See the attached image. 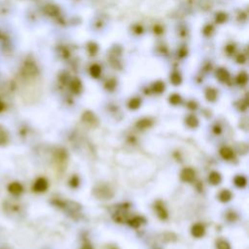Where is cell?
Returning a JSON list of instances; mask_svg holds the SVG:
<instances>
[{
	"label": "cell",
	"instance_id": "cell-1",
	"mask_svg": "<svg viewBox=\"0 0 249 249\" xmlns=\"http://www.w3.org/2000/svg\"><path fill=\"white\" fill-rule=\"evenodd\" d=\"M195 177H196V171L191 167L184 168L180 174V178L184 182H192L195 179Z\"/></svg>",
	"mask_w": 249,
	"mask_h": 249
},
{
	"label": "cell",
	"instance_id": "cell-2",
	"mask_svg": "<svg viewBox=\"0 0 249 249\" xmlns=\"http://www.w3.org/2000/svg\"><path fill=\"white\" fill-rule=\"evenodd\" d=\"M48 189V181L45 178H38L33 185V190L38 193H43Z\"/></svg>",
	"mask_w": 249,
	"mask_h": 249
},
{
	"label": "cell",
	"instance_id": "cell-3",
	"mask_svg": "<svg viewBox=\"0 0 249 249\" xmlns=\"http://www.w3.org/2000/svg\"><path fill=\"white\" fill-rule=\"evenodd\" d=\"M191 232H192V235L194 236L195 237H202L204 236L205 234V229L204 227L203 226L202 224H195L194 226L192 227V230H191Z\"/></svg>",
	"mask_w": 249,
	"mask_h": 249
},
{
	"label": "cell",
	"instance_id": "cell-4",
	"mask_svg": "<svg viewBox=\"0 0 249 249\" xmlns=\"http://www.w3.org/2000/svg\"><path fill=\"white\" fill-rule=\"evenodd\" d=\"M8 190L13 195H20L22 193L23 191V188L22 186V184H20L19 182H13L11 183L9 187H8Z\"/></svg>",
	"mask_w": 249,
	"mask_h": 249
},
{
	"label": "cell",
	"instance_id": "cell-5",
	"mask_svg": "<svg viewBox=\"0 0 249 249\" xmlns=\"http://www.w3.org/2000/svg\"><path fill=\"white\" fill-rule=\"evenodd\" d=\"M220 155L222 156L223 159L225 160H232V158L235 157V154H234V152H232V150L229 147H223L221 150H220Z\"/></svg>",
	"mask_w": 249,
	"mask_h": 249
},
{
	"label": "cell",
	"instance_id": "cell-6",
	"mask_svg": "<svg viewBox=\"0 0 249 249\" xmlns=\"http://www.w3.org/2000/svg\"><path fill=\"white\" fill-rule=\"evenodd\" d=\"M221 180H222V177L219 172L213 171L209 174V176H208V181H209V183L212 184V185H218L221 182Z\"/></svg>",
	"mask_w": 249,
	"mask_h": 249
},
{
	"label": "cell",
	"instance_id": "cell-7",
	"mask_svg": "<svg viewBox=\"0 0 249 249\" xmlns=\"http://www.w3.org/2000/svg\"><path fill=\"white\" fill-rule=\"evenodd\" d=\"M156 210H157V213L159 215V217L160 219H166L167 218V211L165 208V206L160 204V203H158L156 204Z\"/></svg>",
	"mask_w": 249,
	"mask_h": 249
},
{
	"label": "cell",
	"instance_id": "cell-8",
	"mask_svg": "<svg viewBox=\"0 0 249 249\" xmlns=\"http://www.w3.org/2000/svg\"><path fill=\"white\" fill-rule=\"evenodd\" d=\"M232 193L229 190H223L219 194V199L222 203H228L232 199Z\"/></svg>",
	"mask_w": 249,
	"mask_h": 249
},
{
	"label": "cell",
	"instance_id": "cell-9",
	"mask_svg": "<svg viewBox=\"0 0 249 249\" xmlns=\"http://www.w3.org/2000/svg\"><path fill=\"white\" fill-rule=\"evenodd\" d=\"M234 182H235V185L238 188H243L246 186L247 184V180L244 176H242V175H238L237 177L234 179Z\"/></svg>",
	"mask_w": 249,
	"mask_h": 249
},
{
	"label": "cell",
	"instance_id": "cell-10",
	"mask_svg": "<svg viewBox=\"0 0 249 249\" xmlns=\"http://www.w3.org/2000/svg\"><path fill=\"white\" fill-rule=\"evenodd\" d=\"M152 126V121L149 119H143V120H140V121L136 124V127L140 130H145V128H148Z\"/></svg>",
	"mask_w": 249,
	"mask_h": 249
},
{
	"label": "cell",
	"instance_id": "cell-11",
	"mask_svg": "<svg viewBox=\"0 0 249 249\" xmlns=\"http://www.w3.org/2000/svg\"><path fill=\"white\" fill-rule=\"evenodd\" d=\"M186 124L189 127L194 128V127H197L199 126V121L195 116L191 115L186 119Z\"/></svg>",
	"mask_w": 249,
	"mask_h": 249
},
{
	"label": "cell",
	"instance_id": "cell-12",
	"mask_svg": "<svg viewBox=\"0 0 249 249\" xmlns=\"http://www.w3.org/2000/svg\"><path fill=\"white\" fill-rule=\"evenodd\" d=\"M142 222H143V219L141 217H134L130 221V225L133 228H138L142 224Z\"/></svg>",
	"mask_w": 249,
	"mask_h": 249
},
{
	"label": "cell",
	"instance_id": "cell-13",
	"mask_svg": "<svg viewBox=\"0 0 249 249\" xmlns=\"http://www.w3.org/2000/svg\"><path fill=\"white\" fill-rule=\"evenodd\" d=\"M83 118L85 120V122H87V123H91L93 125V123H96V119L94 118V116L92 113H89V112H88V113H86L83 116Z\"/></svg>",
	"mask_w": 249,
	"mask_h": 249
},
{
	"label": "cell",
	"instance_id": "cell-14",
	"mask_svg": "<svg viewBox=\"0 0 249 249\" xmlns=\"http://www.w3.org/2000/svg\"><path fill=\"white\" fill-rule=\"evenodd\" d=\"M217 248L218 249H231V246L226 240H220L217 243Z\"/></svg>",
	"mask_w": 249,
	"mask_h": 249
},
{
	"label": "cell",
	"instance_id": "cell-15",
	"mask_svg": "<svg viewBox=\"0 0 249 249\" xmlns=\"http://www.w3.org/2000/svg\"><path fill=\"white\" fill-rule=\"evenodd\" d=\"M140 105V100L138 98H134L132 100H131L130 102V108L132 109H137Z\"/></svg>",
	"mask_w": 249,
	"mask_h": 249
},
{
	"label": "cell",
	"instance_id": "cell-16",
	"mask_svg": "<svg viewBox=\"0 0 249 249\" xmlns=\"http://www.w3.org/2000/svg\"><path fill=\"white\" fill-rule=\"evenodd\" d=\"M69 185H70L71 187H73V188H76V187L79 186V178L77 177V176H73V177H72V178L70 179V181H69Z\"/></svg>",
	"mask_w": 249,
	"mask_h": 249
},
{
	"label": "cell",
	"instance_id": "cell-17",
	"mask_svg": "<svg viewBox=\"0 0 249 249\" xmlns=\"http://www.w3.org/2000/svg\"><path fill=\"white\" fill-rule=\"evenodd\" d=\"M180 96L179 95H176V94H174V95H172V96H170V102L172 103V104H178L179 102H180Z\"/></svg>",
	"mask_w": 249,
	"mask_h": 249
},
{
	"label": "cell",
	"instance_id": "cell-18",
	"mask_svg": "<svg viewBox=\"0 0 249 249\" xmlns=\"http://www.w3.org/2000/svg\"><path fill=\"white\" fill-rule=\"evenodd\" d=\"M215 98H216V93L213 92V91H209L207 93V98H208V100H214L215 99Z\"/></svg>",
	"mask_w": 249,
	"mask_h": 249
},
{
	"label": "cell",
	"instance_id": "cell-19",
	"mask_svg": "<svg viewBox=\"0 0 249 249\" xmlns=\"http://www.w3.org/2000/svg\"><path fill=\"white\" fill-rule=\"evenodd\" d=\"M214 132H215V133H220L221 132V127L219 126H216L214 127Z\"/></svg>",
	"mask_w": 249,
	"mask_h": 249
},
{
	"label": "cell",
	"instance_id": "cell-20",
	"mask_svg": "<svg viewBox=\"0 0 249 249\" xmlns=\"http://www.w3.org/2000/svg\"><path fill=\"white\" fill-rule=\"evenodd\" d=\"M81 249H93L91 245H89V244H87V245H84Z\"/></svg>",
	"mask_w": 249,
	"mask_h": 249
},
{
	"label": "cell",
	"instance_id": "cell-21",
	"mask_svg": "<svg viewBox=\"0 0 249 249\" xmlns=\"http://www.w3.org/2000/svg\"><path fill=\"white\" fill-rule=\"evenodd\" d=\"M3 109V104H2V102L0 101V111H1Z\"/></svg>",
	"mask_w": 249,
	"mask_h": 249
}]
</instances>
